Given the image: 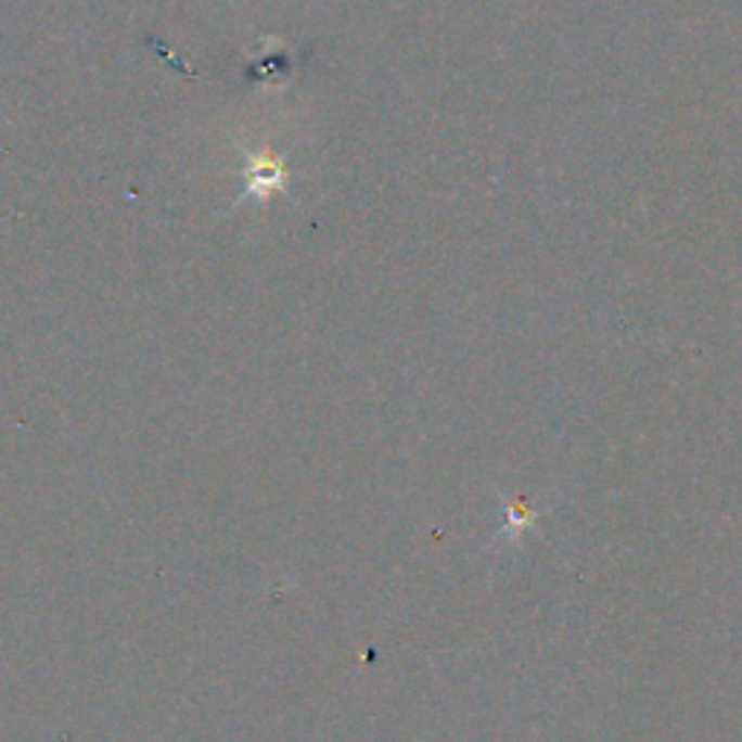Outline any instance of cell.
Listing matches in <instances>:
<instances>
[{
	"label": "cell",
	"instance_id": "6da1fadb",
	"mask_svg": "<svg viewBox=\"0 0 742 742\" xmlns=\"http://www.w3.org/2000/svg\"><path fill=\"white\" fill-rule=\"evenodd\" d=\"M502 504L504 525L502 530H499V539H504V542H516L525 530L534 528L539 511L530 502H525V499H508V496H502Z\"/></svg>",
	"mask_w": 742,
	"mask_h": 742
},
{
	"label": "cell",
	"instance_id": "7a4b0ae2",
	"mask_svg": "<svg viewBox=\"0 0 742 742\" xmlns=\"http://www.w3.org/2000/svg\"><path fill=\"white\" fill-rule=\"evenodd\" d=\"M284 186V166L279 159L261 157L256 163V168L250 171V186L247 195H258V201H265L270 192L282 189Z\"/></svg>",
	"mask_w": 742,
	"mask_h": 742
}]
</instances>
